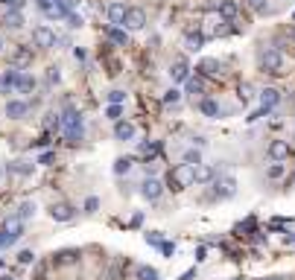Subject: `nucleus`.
Segmentation results:
<instances>
[{
	"instance_id": "nucleus-1",
	"label": "nucleus",
	"mask_w": 295,
	"mask_h": 280,
	"mask_svg": "<svg viewBox=\"0 0 295 280\" xmlns=\"http://www.w3.org/2000/svg\"><path fill=\"white\" fill-rule=\"evenodd\" d=\"M196 181V166H187V164H178L170 169V175H167V187L170 190H184V187H190Z\"/></svg>"
},
{
	"instance_id": "nucleus-2",
	"label": "nucleus",
	"mask_w": 295,
	"mask_h": 280,
	"mask_svg": "<svg viewBox=\"0 0 295 280\" xmlns=\"http://www.w3.org/2000/svg\"><path fill=\"white\" fill-rule=\"evenodd\" d=\"M280 67H283V56H280L278 47L260 50V70L263 73H280Z\"/></svg>"
},
{
	"instance_id": "nucleus-3",
	"label": "nucleus",
	"mask_w": 295,
	"mask_h": 280,
	"mask_svg": "<svg viewBox=\"0 0 295 280\" xmlns=\"http://www.w3.org/2000/svg\"><path fill=\"white\" fill-rule=\"evenodd\" d=\"M33 44L35 47H44V50L56 47V33H53L50 27H35L33 30Z\"/></svg>"
},
{
	"instance_id": "nucleus-4",
	"label": "nucleus",
	"mask_w": 295,
	"mask_h": 280,
	"mask_svg": "<svg viewBox=\"0 0 295 280\" xmlns=\"http://www.w3.org/2000/svg\"><path fill=\"white\" fill-rule=\"evenodd\" d=\"M164 193V184L158 181V178H146V181L140 184V196L146 198V201H158Z\"/></svg>"
},
{
	"instance_id": "nucleus-5",
	"label": "nucleus",
	"mask_w": 295,
	"mask_h": 280,
	"mask_svg": "<svg viewBox=\"0 0 295 280\" xmlns=\"http://www.w3.org/2000/svg\"><path fill=\"white\" fill-rule=\"evenodd\" d=\"M33 59H35V53L30 47H18L15 53H12V67H15V70H27V67L33 65Z\"/></svg>"
},
{
	"instance_id": "nucleus-6",
	"label": "nucleus",
	"mask_w": 295,
	"mask_h": 280,
	"mask_svg": "<svg viewBox=\"0 0 295 280\" xmlns=\"http://www.w3.org/2000/svg\"><path fill=\"white\" fill-rule=\"evenodd\" d=\"M123 27H126V30H143V27H146V12H143V9H129Z\"/></svg>"
},
{
	"instance_id": "nucleus-7",
	"label": "nucleus",
	"mask_w": 295,
	"mask_h": 280,
	"mask_svg": "<svg viewBox=\"0 0 295 280\" xmlns=\"http://www.w3.org/2000/svg\"><path fill=\"white\" fill-rule=\"evenodd\" d=\"M12 88H15L18 94H33V91H35V79L30 76V73L18 70V73H15V85H12Z\"/></svg>"
},
{
	"instance_id": "nucleus-8",
	"label": "nucleus",
	"mask_w": 295,
	"mask_h": 280,
	"mask_svg": "<svg viewBox=\"0 0 295 280\" xmlns=\"http://www.w3.org/2000/svg\"><path fill=\"white\" fill-rule=\"evenodd\" d=\"M30 114V102H24V99H12L9 105H6V117L9 120H21V117Z\"/></svg>"
},
{
	"instance_id": "nucleus-9",
	"label": "nucleus",
	"mask_w": 295,
	"mask_h": 280,
	"mask_svg": "<svg viewBox=\"0 0 295 280\" xmlns=\"http://www.w3.org/2000/svg\"><path fill=\"white\" fill-rule=\"evenodd\" d=\"M126 6H120V3H108V9H105V15H108V21H111V27H123V21H126Z\"/></svg>"
},
{
	"instance_id": "nucleus-10",
	"label": "nucleus",
	"mask_w": 295,
	"mask_h": 280,
	"mask_svg": "<svg viewBox=\"0 0 295 280\" xmlns=\"http://www.w3.org/2000/svg\"><path fill=\"white\" fill-rule=\"evenodd\" d=\"M213 187H216V190H213L210 198H228V196H234V187H237V184H234V178H219Z\"/></svg>"
},
{
	"instance_id": "nucleus-11",
	"label": "nucleus",
	"mask_w": 295,
	"mask_h": 280,
	"mask_svg": "<svg viewBox=\"0 0 295 280\" xmlns=\"http://www.w3.org/2000/svg\"><path fill=\"white\" fill-rule=\"evenodd\" d=\"M278 102H280V91H275V88H266L260 94V108H266V111H272Z\"/></svg>"
},
{
	"instance_id": "nucleus-12",
	"label": "nucleus",
	"mask_w": 295,
	"mask_h": 280,
	"mask_svg": "<svg viewBox=\"0 0 295 280\" xmlns=\"http://www.w3.org/2000/svg\"><path fill=\"white\" fill-rule=\"evenodd\" d=\"M27 21H24V12L21 9H9L6 15H3V27H9V30H18V27H24Z\"/></svg>"
},
{
	"instance_id": "nucleus-13",
	"label": "nucleus",
	"mask_w": 295,
	"mask_h": 280,
	"mask_svg": "<svg viewBox=\"0 0 295 280\" xmlns=\"http://www.w3.org/2000/svg\"><path fill=\"white\" fill-rule=\"evenodd\" d=\"M114 137H117V140H132V137H135V126L126 123V120H117V123H114Z\"/></svg>"
},
{
	"instance_id": "nucleus-14",
	"label": "nucleus",
	"mask_w": 295,
	"mask_h": 280,
	"mask_svg": "<svg viewBox=\"0 0 295 280\" xmlns=\"http://www.w3.org/2000/svg\"><path fill=\"white\" fill-rule=\"evenodd\" d=\"M269 158H272V161H283V158H289V146H286L283 140H272V143H269Z\"/></svg>"
},
{
	"instance_id": "nucleus-15",
	"label": "nucleus",
	"mask_w": 295,
	"mask_h": 280,
	"mask_svg": "<svg viewBox=\"0 0 295 280\" xmlns=\"http://www.w3.org/2000/svg\"><path fill=\"white\" fill-rule=\"evenodd\" d=\"M199 108H202V114H205V117H213V120H216V117H222V108H219V102H216V99H202V102H199Z\"/></svg>"
},
{
	"instance_id": "nucleus-16",
	"label": "nucleus",
	"mask_w": 295,
	"mask_h": 280,
	"mask_svg": "<svg viewBox=\"0 0 295 280\" xmlns=\"http://www.w3.org/2000/svg\"><path fill=\"white\" fill-rule=\"evenodd\" d=\"M3 231L9 233L12 239H18V236L24 233V222H21L18 216H12V219H6V222H3Z\"/></svg>"
},
{
	"instance_id": "nucleus-17",
	"label": "nucleus",
	"mask_w": 295,
	"mask_h": 280,
	"mask_svg": "<svg viewBox=\"0 0 295 280\" xmlns=\"http://www.w3.org/2000/svg\"><path fill=\"white\" fill-rule=\"evenodd\" d=\"M50 216L56 222H70V219H73V207H70V204H56L50 210Z\"/></svg>"
},
{
	"instance_id": "nucleus-18",
	"label": "nucleus",
	"mask_w": 295,
	"mask_h": 280,
	"mask_svg": "<svg viewBox=\"0 0 295 280\" xmlns=\"http://www.w3.org/2000/svg\"><path fill=\"white\" fill-rule=\"evenodd\" d=\"M170 76H173L175 82H187V76H190V67L184 65V62H175L173 70H170Z\"/></svg>"
},
{
	"instance_id": "nucleus-19",
	"label": "nucleus",
	"mask_w": 295,
	"mask_h": 280,
	"mask_svg": "<svg viewBox=\"0 0 295 280\" xmlns=\"http://www.w3.org/2000/svg\"><path fill=\"white\" fill-rule=\"evenodd\" d=\"M59 123H62V129L82 126V117H79V111H73V108H70V111H65V114H62V120H59Z\"/></svg>"
},
{
	"instance_id": "nucleus-20",
	"label": "nucleus",
	"mask_w": 295,
	"mask_h": 280,
	"mask_svg": "<svg viewBox=\"0 0 295 280\" xmlns=\"http://www.w3.org/2000/svg\"><path fill=\"white\" fill-rule=\"evenodd\" d=\"M199 73H202V76H216V73H219V62H216V59L199 62Z\"/></svg>"
},
{
	"instance_id": "nucleus-21",
	"label": "nucleus",
	"mask_w": 295,
	"mask_h": 280,
	"mask_svg": "<svg viewBox=\"0 0 295 280\" xmlns=\"http://www.w3.org/2000/svg\"><path fill=\"white\" fill-rule=\"evenodd\" d=\"M213 178H216V169H213V166H196V181L210 184Z\"/></svg>"
},
{
	"instance_id": "nucleus-22",
	"label": "nucleus",
	"mask_w": 295,
	"mask_h": 280,
	"mask_svg": "<svg viewBox=\"0 0 295 280\" xmlns=\"http://www.w3.org/2000/svg\"><path fill=\"white\" fill-rule=\"evenodd\" d=\"M219 15L225 18V21H234V18H237V3H234V0H222V3H219Z\"/></svg>"
},
{
	"instance_id": "nucleus-23",
	"label": "nucleus",
	"mask_w": 295,
	"mask_h": 280,
	"mask_svg": "<svg viewBox=\"0 0 295 280\" xmlns=\"http://www.w3.org/2000/svg\"><path fill=\"white\" fill-rule=\"evenodd\" d=\"M62 134H65V140H70V143H79V140H82V126H70V129H62Z\"/></svg>"
},
{
	"instance_id": "nucleus-24",
	"label": "nucleus",
	"mask_w": 295,
	"mask_h": 280,
	"mask_svg": "<svg viewBox=\"0 0 295 280\" xmlns=\"http://www.w3.org/2000/svg\"><path fill=\"white\" fill-rule=\"evenodd\" d=\"M108 38H111L114 44H120V47H126V44H129L126 33H123V30H117V27H108Z\"/></svg>"
},
{
	"instance_id": "nucleus-25",
	"label": "nucleus",
	"mask_w": 295,
	"mask_h": 280,
	"mask_svg": "<svg viewBox=\"0 0 295 280\" xmlns=\"http://www.w3.org/2000/svg\"><path fill=\"white\" fill-rule=\"evenodd\" d=\"M181 161H184V164H187V166H199V164H202V155H199L196 149H187Z\"/></svg>"
},
{
	"instance_id": "nucleus-26",
	"label": "nucleus",
	"mask_w": 295,
	"mask_h": 280,
	"mask_svg": "<svg viewBox=\"0 0 295 280\" xmlns=\"http://www.w3.org/2000/svg\"><path fill=\"white\" fill-rule=\"evenodd\" d=\"M266 175H269V181H278V178H283V164H280V161H275V164L266 169Z\"/></svg>"
},
{
	"instance_id": "nucleus-27",
	"label": "nucleus",
	"mask_w": 295,
	"mask_h": 280,
	"mask_svg": "<svg viewBox=\"0 0 295 280\" xmlns=\"http://www.w3.org/2000/svg\"><path fill=\"white\" fill-rule=\"evenodd\" d=\"M132 164H135L132 158H117V161H114V172L123 175V172H129V169H132Z\"/></svg>"
},
{
	"instance_id": "nucleus-28",
	"label": "nucleus",
	"mask_w": 295,
	"mask_h": 280,
	"mask_svg": "<svg viewBox=\"0 0 295 280\" xmlns=\"http://www.w3.org/2000/svg\"><path fill=\"white\" fill-rule=\"evenodd\" d=\"M9 172H12V175H30V172H33V164H21V161H18V164H9Z\"/></svg>"
},
{
	"instance_id": "nucleus-29",
	"label": "nucleus",
	"mask_w": 295,
	"mask_h": 280,
	"mask_svg": "<svg viewBox=\"0 0 295 280\" xmlns=\"http://www.w3.org/2000/svg\"><path fill=\"white\" fill-rule=\"evenodd\" d=\"M138 280H158L152 265H138Z\"/></svg>"
},
{
	"instance_id": "nucleus-30",
	"label": "nucleus",
	"mask_w": 295,
	"mask_h": 280,
	"mask_svg": "<svg viewBox=\"0 0 295 280\" xmlns=\"http://www.w3.org/2000/svg\"><path fill=\"white\" fill-rule=\"evenodd\" d=\"M187 50H190V53L202 50V35H187Z\"/></svg>"
},
{
	"instance_id": "nucleus-31",
	"label": "nucleus",
	"mask_w": 295,
	"mask_h": 280,
	"mask_svg": "<svg viewBox=\"0 0 295 280\" xmlns=\"http://www.w3.org/2000/svg\"><path fill=\"white\" fill-rule=\"evenodd\" d=\"M35 213V207L33 204H30V201H27V204H21V210H18V219H21V222H24V219H30V216Z\"/></svg>"
},
{
	"instance_id": "nucleus-32",
	"label": "nucleus",
	"mask_w": 295,
	"mask_h": 280,
	"mask_svg": "<svg viewBox=\"0 0 295 280\" xmlns=\"http://www.w3.org/2000/svg\"><path fill=\"white\" fill-rule=\"evenodd\" d=\"M120 114H123V108H120V105H108V111H105V117H111L114 123L120 120Z\"/></svg>"
},
{
	"instance_id": "nucleus-33",
	"label": "nucleus",
	"mask_w": 295,
	"mask_h": 280,
	"mask_svg": "<svg viewBox=\"0 0 295 280\" xmlns=\"http://www.w3.org/2000/svg\"><path fill=\"white\" fill-rule=\"evenodd\" d=\"M184 88H187L190 94H199V91H202V79H187V85H184Z\"/></svg>"
},
{
	"instance_id": "nucleus-34",
	"label": "nucleus",
	"mask_w": 295,
	"mask_h": 280,
	"mask_svg": "<svg viewBox=\"0 0 295 280\" xmlns=\"http://www.w3.org/2000/svg\"><path fill=\"white\" fill-rule=\"evenodd\" d=\"M123 99H126V94H123V91H111V94H108V102H111V105H120Z\"/></svg>"
},
{
	"instance_id": "nucleus-35",
	"label": "nucleus",
	"mask_w": 295,
	"mask_h": 280,
	"mask_svg": "<svg viewBox=\"0 0 295 280\" xmlns=\"http://www.w3.org/2000/svg\"><path fill=\"white\" fill-rule=\"evenodd\" d=\"M33 257H35L33 251H21V254H18V263H24V265H30V263H33Z\"/></svg>"
},
{
	"instance_id": "nucleus-36",
	"label": "nucleus",
	"mask_w": 295,
	"mask_h": 280,
	"mask_svg": "<svg viewBox=\"0 0 295 280\" xmlns=\"http://www.w3.org/2000/svg\"><path fill=\"white\" fill-rule=\"evenodd\" d=\"M68 24L73 27V30H79V27H82V18H79V15H73V12H68Z\"/></svg>"
},
{
	"instance_id": "nucleus-37",
	"label": "nucleus",
	"mask_w": 295,
	"mask_h": 280,
	"mask_svg": "<svg viewBox=\"0 0 295 280\" xmlns=\"http://www.w3.org/2000/svg\"><path fill=\"white\" fill-rule=\"evenodd\" d=\"M3 6H9V9H24V0H0Z\"/></svg>"
},
{
	"instance_id": "nucleus-38",
	"label": "nucleus",
	"mask_w": 295,
	"mask_h": 280,
	"mask_svg": "<svg viewBox=\"0 0 295 280\" xmlns=\"http://www.w3.org/2000/svg\"><path fill=\"white\" fill-rule=\"evenodd\" d=\"M12 242H15V239H12V236H9V233H6V231H0V248L12 245Z\"/></svg>"
},
{
	"instance_id": "nucleus-39",
	"label": "nucleus",
	"mask_w": 295,
	"mask_h": 280,
	"mask_svg": "<svg viewBox=\"0 0 295 280\" xmlns=\"http://www.w3.org/2000/svg\"><path fill=\"white\" fill-rule=\"evenodd\" d=\"M53 161H56V155H53V152H44V155H41V158H38V164H53Z\"/></svg>"
},
{
	"instance_id": "nucleus-40",
	"label": "nucleus",
	"mask_w": 295,
	"mask_h": 280,
	"mask_svg": "<svg viewBox=\"0 0 295 280\" xmlns=\"http://www.w3.org/2000/svg\"><path fill=\"white\" fill-rule=\"evenodd\" d=\"M146 239H149V245H155V248H161V242H164L158 233H146Z\"/></svg>"
},
{
	"instance_id": "nucleus-41",
	"label": "nucleus",
	"mask_w": 295,
	"mask_h": 280,
	"mask_svg": "<svg viewBox=\"0 0 295 280\" xmlns=\"http://www.w3.org/2000/svg\"><path fill=\"white\" fill-rule=\"evenodd\" d=\"M164 102H167V105H173V102H178V91H167V97H164Z\"/></svg>"
},
{
	"instance_id": "nucleus-42",
	"label": "nucleus",
	"mask_w": 295,
	"mask_h": 280,
	"mask_svg": "<svg viewBox=\"0 0 295 280\" xmlns=\"http://www.w3.org/2000/svg\"><path fill=\"white\" fill-rule=\"evenodd\" d=\"M97 207H100V201H97V198H88V201H85V210H88V213H94Z\"/></svg>"
},
{
	"instance_id": "nucleus-43",
	"label": "nucleus",
	"mask_w": 295,
	"mask_h": 280,
	"mask_svg": "<svg viewBox=\"0 0 295 280\" xmlns=\"http://www.w3.org/2000/svg\"><path fill=\"white\" fill-rule=\"evenodd\" d=\"M240 97H243V99L251 97V88H248V85H240Z\"/></svg>"
},
{
	"instance_id": "nucleus-44",
	"label": "nucleus",
	"mask_w": 295,
	"mask_h": 280,
	"mask_svg": "<svg viewBox=\"0 0 295 280\" xmlns=\"http://www.w3.org/2000/svg\"><path fill=\"white\" fill-rule=\"evenodd\" d=\"M161 251H164V254L170 257V254H173V242H161Z\"/></svg>"
},
{
	"instance_id": "nucleus-45",
	"label": "nucleus",
	"mask_w": 295,
	"mask_h": 280,
	"mask_svg": "<svg viewBox=\"0 0 295 280\" xmlns=\"http://www.w3.org/2000/svg\"><path fill=\"white\" fill-rule=\"evenodd\" d=\"M248 3H251V6H257L260 12H263V9H266V6H263V0H248Z\"/></svg>"
},
{
	"instance_id": "nucleus-46",
	"label": "nucleus",
	"mask_w": 295,
	"mask_h": 280,
	"mask_svg": "<svg viewBox=\"0 0 295 280\" xmlns=\"http://www.w3.org/2000/svg\"><path fill=\"white\" fill-rule=\"evenodd\" d=\"M0 280H15V277H9V274H3V277H0Z\"/></svg>"
},
{
	"instance_id": "nucleus-47",
	"label": "nucleus",
	"mask_w": 295,
	"mask_h": 280,
	"mask_svg": "<svg viewBox=\"0 0 295 280\" xmlns=\"http://www.w3.org/2000/svg\"><path fill=\"white\" fill-rule=\"evenodd\" d=\"M289 242H292V245H295V233H292V236H289Z\"/></svg>"
},
{
	"instance_id": "nucleus-48",
	"label": "nucleus",
	"mask_w": 295,
	"mask_h": 280,
	"mask_svg": "<svg viewBox=\"0 0 295 280\" xmlns=\"http://www.w3.org/2000/svg\"><path fill=\"white\" fill-rule=\"evenodd\" d=\"M0 50H3V35H0Z\"/></svg>"
},
{
	"instance_id": "nucleus-49",
	"label": "nucleus",
	"mask_w": 295,
	"mask_h": 280,
	"mask_svg": "<svg viewBox=\"0 0 295 280\" xmlns=\"http://www.w3.org/2000/svg\"><path fill=\"white\" fill-rule=\"evenodd\" d=\"M266 280H278V277H266Z\"/></svg>"
},
{
	"instance_id": "nucleus-50",
	"label": "nucleus",
	"mask_w": 295,
	"mask_h": 280,
	"mask_svg": "<svg viewBox=\"0 0 295 280\" xmlns=\"http://www.w3.org/2000/svg\"><path fill=\"white\" fill-rule=\"evenodd\" d=\"M292 38H295V27H292Z\"/></svg>"
},
{
	"instance_id": "nucleus-51",
	"label": "nucleus",
	"mask_w": 295,
	"mask_h": 280,
	"mask_svg": "<svg viewBox=\"0 0 295 280\" xmlns=\"http://www.w3.org/2000/svg\"><path fill=\"white\" fill-rule=\"evenodd\" d=\"M0 175H3V169H0Z\"/></svg>"
}]
</instances>
